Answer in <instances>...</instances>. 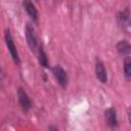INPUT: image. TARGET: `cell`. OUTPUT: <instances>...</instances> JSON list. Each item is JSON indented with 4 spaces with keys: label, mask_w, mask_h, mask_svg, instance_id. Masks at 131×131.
<instances>
[{
    "label": "cell",
    "mask_w": 131,
    "mask_h": 131,
    "mask_svg": "<svg viewBox=\"0 0 131 131\" xmlns=\"http://www.w3.org/2000/svg\"><path fill=\"white\" fill-rule=\"evenodd\" d=\"M4 41H5V44H6V47L8 49V52L10 53V56L13 60V62L15 64H19L20 62V59H19V54H18V51H17V48L14 44V41H13V38L10 34V31L9 30H5V33H4Z\"/></svg>",
    "instance_id": "6da1fadb"
},
{
    "label": "cell",
    "mask_w": 131,
    "mask_h": 131,
    "mask_svg": "<svg viewBox=\"0 0 131 131\" xmlns=\"http://www.w3.org/2000/svg\"><path fill=\"white\" fill-rule=\"evenodd\" d=\"M25 36H26V40L27 43L30 47V49L32 51H36L38 49V38L36 35V31L34 29V27L31 24H27L26 28H25Z\"/></svg>",
    "instance_id": "7a4b0ae2"
},
{
    "label": "cell",
    "mask_w": 131,
    "mask_h": 131,
    "mask_svg": "<svg viewBox=\"0 0 131 131\" xmlns=\"http://www.w3.org/2000/svg\"><path fill=\"white\" fill-rule=\"evenodd\" d=\"M51 70H52L53 77L55 78V80L59 84V86L61 88H67V86L69 84V76H68L67 71L60 64L54 66Z\"/></svg>",
    "instance_id": "3957f363"
},
{
    "label": "cell",
    "mask_w": 131,
    "mask_h": 131,
    "mask_svg": "<svg viewBox=\"0 0 131 131\" xmlns=\"http://www.w3.org/2000/svg\"><path fill=\"white\" fill-rule=\"evenodd\" d=\"M17 98H18L19 105L24 112H29L32 108V100L29 94L27 93V91L23 87L17 88Z\"/></svg>",
    "instance_id": "277c9868"
},
{
    "label": "cell",
    "mask_w": 131,
    "mask_h": 131,
    "mask_svg": "<svg viewBox=\"0 0 131 131\" xmlns=\"http://www.w3.org/2000/svg\"><path fill=\"white\" fill-rule=\"evenodd\" d=\"M94 71H95V76H96L97 80H98L100 83H102V84L107 83V80H108L107 73H106L104 63H103L102 60H100L99 58H96V60H95Z\"/></svg>",
    "instance_id": "5b68a950"
},
{
    "label": "cell",
    "mask_w": 131,
    "mask_h": 131,
    "mask_svg": "<svg viewBox=\"0 0 131 131\" xmlns=\"http://www.w3.org/2000/svg\"><path fill=\"white\" fill-rule=\"evenodd\" d=\"M23 6H24L27 14L31 18V20L33 23H38L39 12H38V9H37L36 5L33 3V1L32 0H23Z\"/></svg>",
    "instance_id": "8992f818"
},
{
    "label": "cell",
    "mask_w": 131,
    "mask_h": 131,
    "mask_svg": "<svg viewBox=\"0 0 131 131\" xmlns=\"http://www.w3.org/2000/svg\"><path fill=\"white\" fill-rule=\"evenodd\" d=\"M104 117H105V121L108 127H111L112 129H115L118 127V116H117V111L115 107L111 106L106 108L104 112Z\"/></svg>",
    "instance_id": "52a82bcc"
},
{
    "label": "cell",
    "mask_w": 131,
    "mask_h": 131,
    "mask_svg": "<svg viewBox=\"0 0 131 131\" xmlns=\"http://www.w3.org/2000/svg\"><path fill=\"white\" fill-rule=\"evenodd\" d=\"M118 19L122 28H124L127 32H129V27H130V10L129 7L124 8L118 13Z\"/></svg>",
    "instance_id": "ba28073f"
},
{
    "label": "cell",
    "mask_w": 131,
    "mask_h": 131,
    "mask_svg": "<svg viewBox=\"0 0 131 131\" xmlns=\"http://www.w3.org/2000/svg\"><path fill=\"white\" fill-rule=\"evenodd\" d=\"M38 61L39 64L44 69H49V60L42 44L38 45Z\"/></svg>",
    "instance_id": "9c48e42d"
},
{
    "label": "cell",
    "mask_w": 131,
    "mask_h": 131,
    "mask_svg": "<svg viewBox=\"0 0 131 131\" xmlns=\"http://www.w3.org/2000/svg\"><path fill=\"white\" fill-rule=\"evenodd\" d=\"M117 51L122 55H129L131 51V46L127 40H120L116 45Z\"/></svg>",
    "instance_id": "30bf717a"
},
{
    "label": "cell",
    "mask_w": 131,
    "mask_h": 131,
    "mask_svg": "<svg viewBox=\"0 0 131 131\" xmlns=\"http://www.w3.org/2000/svg\"><path fill=\"white\" fill-rule=\"evenodd\" d=\"M123 71H124V76L126 77V79H130L131 77V59L130 57L127 55L124 59V63H123Z\"/></svg>",
    "instance_id": "8fae6325"
},
{
    "label": "cell",
    "mask_w": 131,
    "mask_h": 131,
    "mask_svg": "<svg viewBox=\"0 0 131 131\" xmlns=\"http://www.w3.org/2000/svg\"><path fill=\"white\" fill-rule=\"evenodd\" d=\"M48 129H49V130H55V131H56V130H57V127H52V126H49V127H48Z\"/></svg>",
    "instance_id": "7c38bea8"
}]
</instances>
